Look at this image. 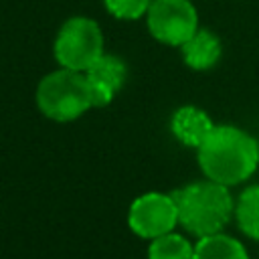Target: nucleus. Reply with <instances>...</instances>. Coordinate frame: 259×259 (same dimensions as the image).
Segmentation results:
<instances>
[{"instance_id":"obj_7","label":"nucleus","mask_w":259,"mask_h":259,"mask_svg":"<svg viewBox=\"0 0 259 259\" xmlns=\"http://www.w3.org/2000/svg\"><path fill=\"white\" fill-rule=\"evenodd\" d=\"M125 63L117 59L115 55H101L87 71V83L91 91V105L93 107H105L113 101L115 93L123 87L125 81Z\"/></svg>"},{"instance_id":"obj_9","label":"nucleus","mask_w":259,"mask_h":259,"mask_svg":"<svg viewBox=\"0 0 259 259\" xmlns=\"http://www.w3.org/2000/svg\"><path fill=\"white\" fill-rule=\"evenodd\" d=\"M180 49L184 63L194 71H206L214 67L223 53L221 38L206 28H198Z\"/></svg>"},{"instance_id":"obj_2","label":"nucleus","mask_w":259,"mask_h":259,"mask_svg":"<svg viewBox=\"0 0 259 259\" xmlns=\"http://www.w3.org/2000/svg\"><path fill=\"white\" fill-rule=\"evenodd\" d=\"M178 210V223L194 237L221 233L235 212L229 186L214 180H200L172 192Z\"/></svg>"},{"instance_id":"obj_10","label":"nucleus","mask_w":259,"mask_h":259,"mask_svg":"<svg viewBox=\"0 0 259 259\" xmlns=\"http://www.w3.org/2000/svg\"><path fill=\"white\" fill-rule=\"evenodd\" d=\"M192 259H249V255L243 243H239L237 239L223 233H212L206 237H198Z\"/></svg>"},{"instance_id":"obj_13","label":"nucleus","mask_w":259,"mask_h":259,"mask_svg":"<svg viewBox=\"0 0 259 259\" xmlns=\"http://www.w3.org/2000/svg\"><path fill=\"white\" fill-rule=\"evenodd\" d=\"M109 14L121 20H136L144 16L154 0H103Z\"/></svg>"},{"instance_id":"obj_5","label":"nucleus","mask_w":259,"mask_h":259,"mask_svg":"<svg viewBox=\"0 0 259 259\" xmlns=\"http://www.w3.org/2000/svg\"><path fill=\"white\" fill-rule=\"evenodd\" d=\"M146 18L150 34L170 47H182L198 30V14L190 0H154Z\"/></svg>"},{"instance_id":"obj_4","label":"nucleus","mask_w":259,"mask_h":259,"mask_svg":"<svg viewBox=\"0 0 259 259\" xmlns=\"http://www.w3.org/2000/svg\"><path fill=\"white\" fill-rule=\"evenodd\" d=\"M103 55V32L87 16L69 18L57 32L55 59L61 67L85 73Z\"/></svg>"},{"instance_id":"obj_8","label":"nucleus","mask_w":259,"mask_h":259,"mask_svg":"<svg viewBox=\"0 0 259 259\" xmlns=\"http://www.w3.org/2000/svg\"><path fill=\"white\" fill-rule=\"evenodd\" d=\"M212 127H214V123L210 121L206 111H202L200 107H194V105L178 107L170 119V130H172L174 138L180 144L190 146V148H198L206 140V136L210 134Z\"/></svg>"},{"instance_id":"obj_3","label":"nucleus","mask_w":259,"mask_h":259,"mask_svg":"<svg viewBox=\"0 0 259 259\" xmlns=\"http://www.w3.org/2000/svg\"><path fill=\"white\" fill-rule=\"evenodd\" d=\"M34 97L40 113L53 121H73L93 107L85 73L65 67L45 75Z\"/></svg>"},{"instance_id":"obj_1","label":"nucleus","mask_w":259,"mask_h":259,"mask_svg":"<svg viewBox=\"0 0 259 259\" xmlns=\"http://www.w3.org/2000/svg\"><path fill=\"white\" fill-rule=\"evenodd\" d=\"M202 174L225 186L245 182L259 166V142L235 125H214L196 148Z\"/></svg>"},{"instance_id":"obj_11","label":"nucleus","mask_w":259,"mask_h":259,"mask_svg":"<svg viewBox=\"0 0 259 259\" xmlns=\"http://www.w3.org/2000/svg\"><path fill=\"white\" fill-rule=\"evenodd\" d=\"M235 219L239 229L259 243V184L245 188L235 204Z\"/></svg>"},{"instance_id":"obj_12","label":"nucleus","mask_w":259,"mask_h":259,"mask_svg":"<svg viewBox=\"0 0 259 259\" xmlns=\"http://www.w3.org/2000/svg\"><path fill=\"white\" fill-rule=\"evenodd\" d=\"M194 245L178 233H166L152 239L148 247V259H192Z\"/></svg>"},{"instance_id":"obj_6","label":"nucleus","mask_w":259,"mask_h":259,"mask_svg":"<svg viewBox=\"0 0 259 259\" xmlns=\"http://www.w3.org/2000/svg\"><path fill=\"white\" fill-rule=\"evenodd\" d=\"M130 229L142 239H156L178 225V210L172 194L146 192L138 196L127 210Z\"/></svg>"}]
</instances>
